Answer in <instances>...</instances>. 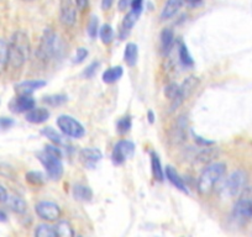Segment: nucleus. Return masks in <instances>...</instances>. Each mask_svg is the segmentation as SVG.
Masks as SVG:
<instances>
[{"label": "nucleus", "mask_w": 252, "mask_h": 237, "mask_svg": "<svg viewBox=\"0 0 252 237\" xmlns=\"http://www.w3.org/2000/svg\"><path fill=\"white\" fill-rule=\"evenodd\" d=\"M30 52L31 47L29 36L24 31L14 32L9 42V64L11 68H21L30 57Z\"/></svg>", "instance_id": "f257e3e1"}, {"label": "nucleus", "mask_w": 252, "mask_h": 237, "mask_svg": "<svg viewBox=\"0 0 252 237\" xmlns=\"http://www.w3.org/2000/svg\"><path fill=\"white\" fill-rule=\"evenodd\" d=\"M226 172V166L224 163H212L204 168L197 183V189L202 197H207L214 190L217 183L222 178Z\"/></svg>", "instance_id": "f03ea898"}, {"label": "nucleus", "mask_w": 252, "mask_h": 237, "mask_svg": "<svg viewBox=\"0 0 252 237\" xmlns=\"http://www.w3.org/2000/svg\"><path fill=\"white\" fill-rule=\"evenodd\" d=\"M232 217L239 224H246L252 219V187H245L239 194L232 210Z\"/></svg>", "instance_id": "7ed1b4c3"}, {"label": "nucleus", "mask_w": 252, "mask_h": 237, "mask_svg": "<svg viewBox=\"0 0 252 237\" xmlns=\"http://www.w3.org/2000/svg\"><path fill=\"white\" fill-rule=\"evenodd\" d=\"M36 156H37V159L41 162V164L45 167L48 178H51L52 180L61 179L63 174V164L61 161V157L48 153L45 149L38 152Z\"/></svg>", "instance_id": "20e7f679"}, {"label": "nucleus", "mask_w": 252, "mask_h": 237, "mask_svg": "<svg viewBox=\"0 0 252 237\" xmlns=\"http://www.w3.org/2000/svg\"><path fill=\"white\" fill-rule=\"evenodd\" d=\"M247 182V174L244 171L239 169L235 171L227 177V179L224 182V185L221 188V192L225 197L231 198L236 197L244 190L245 185Z\"/></svg>", "instance_id": "39448f33"}, {"label": "nucleus", "mask_w": 252, "mask_h": 237, "mask_svg": "<svg viewBox=\"0 0 252 237\" xmlns=\"http://www.w3.org/2000/svg\"><path fill=\"white\" fill-rule=\"evenodd\" d=\"M57 126L66 136L72 139H81L86 134L83 125L69 115H61L57 118Z\"/></svg>", "instance_id": "423d86ee"}, {"label": "nucleus", "mask_w": 252, "mask_h": 237, "mask_svg": "<svg viewBox=\"0 0 252 237\" xmlns=\"http://www.w3.org/2000/svg\"><path fill=\"white\" fill-rule=\"evenodd\" d=\"M56 42H57V36L52 29H46L43 32L42 37H41L40 45L37 48V57L41 61L47 62L56 52Z\"/></svg>", "instance_id": "0eeeda50"}, {"label": "nucleus", "mask_w": 252, "mask_h": 237, "mask_svg": "<svg viewBox=\"0 0 252 237\" xmlns=\"http://www.w3.org/2000/svg\"><path fill=\"white\" fill-rule=\"evenodd\" d=\"M135 145L129 140H121L114 146L113 153H111V161L116 166L125 163L130 157L134 154Z\"/></svg>", "instance_id": "6e6552de"}, {"label": "nucleus", "mask_w": 252, "mask_h": 237, "mask_svg": "<svg viewBox=\"0 0 252 237\" xmlns=\"http://www.w3.org/2000/svg\"><path fill=\"white\" fill-rule=\"evenodd\" d=\"M35 211L38 217L46 221H56L61 216V209L53 202H40L36 204Z\"/></svg>", "instance_id": "1a4fd4ad"}, {"label": "nucleus", "mask_w": 252, "mask_h": 237, "mask_svg": "<svg viewBox=\"0 0 252 237\" xmlns=\"http://www.w3.org/2000/svg\"><path fill=\"white\" fill-rule=\"evenodd\" d=\"M198 84H199V81L198 78L195 77H188L186 81L183 82L182 86H179V94H178V98L176 99L174 101H172V105H171V110H176L184 100L189 98V96L192 95L193 91L197 89Z\"/></svg>", "instance_id": "9d476101"}, {"label": "nucleus", "mask_w": 252, "mask_h": 237, "mask_svg": "<svg viewBox=\"0 0 252 237\" xmlns=\"http://www.w3.org/2000/svg\"><path fill=\"white\" fill-rule=\"evenodd\" d=\"M77 19V10L73 0H60V20L64 26H73Z\"/></svg>", "instance_id": "9b49d317"}, {"label": "nucleus", "mask_w": 252, "mask_h": 237, "mask_svg": "<svg viewBox=\"0 0 252 237\" xmlns=\"http://www.w3.org/2000/svg\"><path fill=\"white\" fill-rule=\"evenodd\" d=\"M103 158V153L100 149L94 148V147H87L79 152V159L87 168H94Z\"/></svg>", "instance_id": "f8f14e48"}, {"label": "nucleus", "mask_w": 252, "mask_h": 237, "mask_svg": "<svg viewBox=\"0 0 252 237\" xmlns=\"http://www.w3.org/2000/svg\"><path fill=\"white\" fill-rule=\"evenodd\" d=\"M35 99L31 95H25V94H19L18 98L14 99L10 103V109L14 113H28L31 109L35 108Z\"/></svg>", "instance_id": "ddd939ff"}, {"label": "nucleus", "mask_w": 252, "mask_h": 237, "mask_svg": "<svg viewBox=\"0 0 252 237\" xmlns=\"http://www.w3.org/2000/svg\"><path fill=\"white\" fill-rule=\"evenodd\" d=\"M141 13H142V9H131L129 13L126 14V16L124 18L123 24H121V28H120L121 38H125L126 36L129 35L131 29L134 28L135 24H136L137 20H139Z\"/></svg>", "instance_id": "4468645a"}, {"label": "nucleus", "mask_w": 252, "mask_h": 237, "mask_svg": "<svg viewBox=\"0 0 252 237\" xmlns=\"http://www.w3.org/2000/svg\"><path fill=\"white\" fill-rule=\"evenodd\" d=\"M46 86L45 81H41V79H36V81H25L19 83L15 87L18 94H25V95H32V93H35L38 89L43 88Z\"/></svg>", "instance_id": "2eb2a0df"}, {"label": "nucleus", "mask_w": 252, "mask_h": 237, "mask_svg": "<svg viewBox=\"0 0 252 237\" xmlns=\"http://www.w3.org/2000/svg\"><path fill=\"white\" fill-rule=\"evenodd\" d=\"M50 118V111L45 108H33L26 113V120L31 124H43Z\"/></svg>", "instance_id": "dca6fc26"}, {"label": "nucleus", "mask_w": 252, "mask_h": 237, "mask_svg": "<svg viewBox=\"0 0 252 237\" xmlns=\"http://www.w3.org/2000/svg\"><path fill=\"white\" fill-rule=\"evenodd\" d=\"M164 176L167 177V179H168L169 182L172 183V185H174L177 189L181 190L182 193H186V194H188L189 192H188V188H187L186 183L183 182V179L181 178V176L177 173V171L173 168V167H171V166L166 167V169H164Z\"/></svg>", "instance_id": "f3484780"}, {"label": "nucleus", "mask_w": 252, "mask_h": 237, "mask_svg": "<svg viewBox=\"0 0 252 237\" xmlns=\"http://www.w3.org/2000/svg\"><path fill=\"white\" fill-rule=\"evenodd\" d=\"M4 204L11 210V211L16 212V214H25L28 211V204L23 198L18 197V195H8Z\"/></svg>", "instance_id": "a211bd4d"}, {"label": "nucleus", "mask_w": 252, "mask_h": 237, "mask_svg": "<svg viewBox=\"0 0 252 237\" xmlns=\"http://www.w3.org/2000/svg\"><path fill=\"white\" fill-rule=\"evenodd\" d=\"M184 0H167V3L164 4L163 9L161 11V19L162 20H168V19L173 18L181 6L183 5Z\"/></svg>", "instance_id": "6ab92c4d"}, {"label": "nucleus", "mask_w": 252, "mask_h": 237, "mask_svg": "<svg viewBox=\"0 0 252 237\" xmlns=\"http://www.w3.org/2000/svg\"><path fill=\"white\" fill-rule=\"evenodd\" d=\"M139 58V47L135 43H127L124 51V61L129 67H134Z\"/></svg>", "instance_id": "aec40b11"}, {"label": "nucleus", "mask_w": 252, "mask_h": 237, "mask_svg": "<svg viewBox=\"0 0 252 237\" xmlns=\"http://www.w3.org/2000/svg\"><path fill=\"white\" fill-rule=\"evenodd\" d=\"M159 43H161V52L163 55H167L174 43V35L172 30H169V29L162 30L161 36H159Z\"/></svg>", "instance_id": "412c9836"}, {"label": "nucleus", "mask_w": 252, "mask_h": 237, "mask_svg": "<svg viewBox=\"0 0 252 237\" xmlns=\"http://www.w3.org/2000/svg\"><path fill=\"white\" fill-rule=\"evenodd\" d=\"M124 74V69L121 66H116V67H111V68L106 69L105 72L103 73V82L106 84H113L116 83L119 79L123 77Z\"/></svg>", "instance_id": "4be33fe9"}, {"label": "nucleus", "mask_w": 252, "mask_h": 237, "mask_svg": "<svg viewBox=\"0 0 252 237\" xmlns=\"http://www.w3.org/2000/svg\"><path fill=\"white\" fill-rule=\"evenodd\" d=\"M151 168L154 178L158 182H163L164 179V169L162 168L161 161L156 152H151Z\"/></svg>", "instance_id": "5701e85b"}, {"label": "nucleus", "mask_w": 252, "mask_h": 237, "mask_svg": "<svg viewBox=\"0 0 252 237\" xmlns=\"http://www.w3.org/2000/svg\"><path fill=\"white\" fill-rule=\"evenodd\" d=\"M73 197L78 202H91L93 198V192L87 185L77 184L73 188Z\"/></svg>", "instance_id": "b1692460"}, {"label": "nucleus", "mask_w": 252, "mask_h": 237, "mask_svg": "<svg viewBox=\"0 0 252 237\" xmlns=\"http://www.w3.org/2000/svg\"><path fill=\"white\" fill-rule=\"evenodd\" d=\"M9 64V43L5 40L0 38V74Z\"/></svg>", "instance_id": "393cba45"}, {"label": "nucleus", "mask_w": 252, "mask_h": 237, "mask_svg": "<svg viewBox=\"0 0 252 237\" xmlns=\"http://www.w3.org/2000/svg\"><path fill=\"white\" fill-rule=\"evenodd\" d=\"M57 236L61 237H71L74 235L73 227L68 221H58L57 225L55 226Z\"/></svg>", "instance_id": "a878e982"}, {"label": "nucleus", "mask_w": 252, "mask_h": 237, "mask_svg": "<svg viewBox=\"0 0 252 237\" xmlns=\"http://www.w3.org/2000/svg\"><path fill=\"white\" fill-rule=\"evenodd\" d=\"M179 59H181V63L183 64L184 67H193L194 66V61H193L192 56L189 53L188 48L184 43H181L179 45Z\"/></svg>", "instance_id": "bb28decb"}, {"label": "nucleus", "mask_w": 252, "mask_h": 237, "mask_svg": "<svg viewBox=\"0 0 252 237\" xmlns=\"http://www.w3.org/2000/svg\"><path fill=\"white\" fill-rule=\"evenodd\" d=\"M35 235L37 237H56L57 232H56L55 226H51L48 224H41L36 227Z\"/></svg>", "instance_id": "cd10ccee"}, {"label": "nucleus", "mask_w": 252, "mask_h": 237, "mask_svg": "<svg viewBox=\"0 0 252 237\" xmlns=\"http://www.w3.org/2000/svg\"><path fill=\"white\" fill-rule=\"evenodd\" d=\"M41 134L45 137H47L52 144L57 145V146H61L63 144V137L55 129H52V127H45V129H42Z\"/></svg>", "instance_id": "c85d7f7f"}, {"label": "nucleus", "mask_w": 252, "mask_h": 237, "mask_svg": "<svg viewBox=\"0 0 252 237\" xmlns=\"http://www.w3.org/2000/svg\"><path fill=\"white\" fill-rule=\"evenodd\" d=\"M99 36H100V40L104 45H109L114 38L113 28L110 25H108V24L103 25L99 29Z\"/></svg>", "instance_id": "c756f323"}, {"label": "nucleus", "mask_w": 252, "mask_h": 237, "mask_svg": "<svg viewBox=\"0 0 252 237\" xmlns=\"http://www.w3.org/2000/svg\"><path fill=\"white\" fill-rule=\"evenodd\" d=\"M67 101V95L63 94H53V95L43 96V103L50 106H60Z\"/></svg>", "instance_id": "7c9ffc66"}, {"label": "nucleus", "mask_w": 252, "mask_h": 237, "mask_svg": "<svg viewBox=\"0 0 252 237\" xmlns=\"http://www.w3.org/2000/svg\"><path fill=\"white\" fill-rule=\"evenodd\" d=\"M26 180L32 185H42L45 183V176L41 172H29L26 174Z\"/></svg>", "instance_id": "2f4dec72"}, {"label": "nucleus", "mask_w": 252, "mask_h": 237, "mask_svg": "<svg viewBox=\"0 0 252 237\" xmlns=\"http://www.w3.org/2000/svg\"><path fill=\"white\" fill-rule=\"evenodd\" d=\"M130 129H131V118H130V116L121 118L118 121V124H116V130H118V132L120 135L129 132Z\"/></svg>", "instance_id": "473e14b6"}, {"label": "nucleus", "mask_w": 252, "mask_h": 237, "mask_svg": "<svg viewBox=\"0 0 252 237\" xmlns=\"http://www.w3.org/2000/svg\"><path fill=\"white\" fill-rule=\"evenodd\" d=\"M87 32H88L91 38H95L96 35L99 33V19L96 16L93 15L91 18L88 26H87Z\"/></svg>", "instance_id": "72a5a7b5"}, {"label": "nucleus", "mask_w": 252, "mask_h": 237, "mask_svg": "<svg viewBox=\"0 0 252 237\" xmlns=\"http://www.w3.org/2000/svg\"><path fill=\"white\" fill-rule=\"evenodd\" d=\"M178 94H179V86H177V84L171 83L164 88V95H166L171 101L176 100V99L178 98Z\"/></svg>", "instance_id": "f704fd0d"}, {"label": "nucleus", "mask_w": 252, "mask_h": 237, "mask_svg": "<svg viewBox=\"0 0 252 237\" xmlns=\"http://www.w3.org/2000/svg\"><path fill=\"white\" fill-rule=\"evenodd\" d=\"M88 55H89V52L87 48H84V47L78 48L76 52V56H74V58H73V62L74 63H82V62H83L84 59L88 57Z\"/></svg>", "instance_id": "c9c22d12"}, {"label": "nucleus", "mask_w": 252, "mask_h": 237, "mask_svg": "<svg viewBox=\"0 0 252 237\" xmlns=\"http://www.w3.org/2000/svg\"><path fill=\"white\" fill-rule=\"evenodd\" d=\"M99 66H100V63H99V62H93V63H91L86 68V71H84L83 76L87 77V78H92V77H93L94 74H95L96 69H98Z\"/></svg>", "instance_id": "e433bc0d"}, {"label": "nucleus", "mask_w": 252, "mask_h": 237, "mask_svg": "<svg viewBox=\"0 0 252 237\" xmlns=\"http://www.w3.org/2000/svg\"><path fill=\"white\" fill-rule=\"evenodd\" d=\"M213 157H214V153H213L212 149L205 147V149L204 151H202V153L198 156V158H199L200 162H209Z\"/></svg>", "instance_id": "4c0bfd02"}, {"label": "nucleus", "mask_w": 252, "mask_h": 237, "mask_svg": "<svg viewBox=\"0 0 252 237\" xmlns=\"http://www.w3.org/2000/svg\"><path fill=\"white\" fill-rule=\"evenodd\" d=\"M14 125V121L9 118H0V131L10 129Z\"/></svg>", "instance_id": "58836bf2"}, {"label": "nucleus", "mask_w": 252, "mask_h": 237, "mask_svg": "<svg viewBox=\"0 0 252 237\" xmlns=\"http://www.w3.org/2000/svg\"><path fill=\"white\" fill-rule=\"evenodd\" d=\"M131 3H132V0H119V4H118L119 10L125 11L129 6H131Z\"/></svg>", "instance_id": "ea45409f"}, {"label": "nucleus", "mask_w": 252, "mask_h": 237, "mask_svg": "<svg viewBox=\"0 0 252 237\" xmlns=\"http://www.w3.org/2000/svg\"><path fill=\"white\" fill-rule=\"evenodd\" d=\"M194 140L198 142V144L202 145V146H204V147L210 146V145L214 144V142H213V141H208V140H204V139H203V137H199V136H198V135H195V134H194Z\"/></svg>", "instance_id": "a19ab883"}, {"label": "nucleus", "mask_w": 252, "mask_h": 237, "mask_svg": "<svg viewBox=\"0 0 252 237\" xmlns=\"http://www.w3.org/2000/svg\"><path fill=\"white\" fill-rule=\"evenodd\" d=\"M8 190L5 189V188L3 187V185L0 184V203H3L6 200V198H8Z\"/></svg>", "instance_id": "79ce46f5"}, {"label": "nucleus", "mask_w": 252, "mask_h": 237, "mask_svg": "<svg viewBox=\"0 0 252 237\" xmlns=\"http://www.w3.org/2000/svg\"><path fill=\"white\" fill-rule=\"evenodd\" d=\"M114 1H115V0H101V9H103V10H109V9L113 6Z\"/></svg>", "instance_id": "37998d69"}, {"label": "nucleus", "mask_w": 252, "mask_h": 237, "mask_svg": "<svg viewBox=\"0 0 252 237\" xmlns=\"http://www.w3.org/2000/svg\"><path fill=\"white\" fill-rule=\"evenodd\" d=\"M142 4H144V0H132L131 9H142Z\"/></svg>", "instance_id": "c03bdc74"}, {"label": "nucleus", "mask_w": 252, "mask_h": 237, "mask_svg": "<svg viewBox=\"0 0 252 237\" xmlns=\"http://www.w3.org/2000/svg\"><path fill=\"white\" fill-rule=\"evenodd\" d=\"M184 3L189 6H198L203 3V0H184Z\"/></svg>", "instance_id": "a18cd8bd"}, {"label": "nucleus", "mask_w": 252, "mask_h": 237, "mask_svg": "<svg viewBox=\"0 0 252 237\" xmlns=\"http://www.w3.org/2000/svg\"><path fill=\"white\" fill-rule=\"evenodd\" d=\"M79 9H84L87 5H88V0H74Z\"/></svg>", "instance_id": "49530a36"}, {"label": "nucleus", "mask_w": 252, "mask_h": 237, "mask_svg": "<svg viewBox=\"0 0 252 237\" xmlns=\"http://www.w3.org/2000/svg\"><path fill=\"white\" fill-rule=\"evenodd\" d=\"M147 116H149V121L151 122V124H154V122H155L154 113H152V111H149V113H147Z\"/></svg>", "instance_id": "de8ad7c7"}, {"label": "nucleus", "mask_w": 252, "mask_h": 237, "mask_svg": "<svg viewBox=\"0 0 252 237\" xmlns=\"http://www.w3.org/2000/svg\"><path fill=\"white\" fill-rule=\"evenodd\" d=\"M5 220H6V215L0 210V221H5Z\"/></svg>", "instance_id": "09e8293b"}, {"label": "nucleus", "mask_w": 252, "mask_h": 237, "mask_svg": "<svg viewBox=\"0 0 252 237\" xmlns=\"http://www.w3.org/2000/svg\"><path fill=\"white\" fill-rule=\"evenodd\" d=\"M29 1H31V0H29Z\"/></svg>", "instance_id": "8fccbe9b"}]
</instances>
